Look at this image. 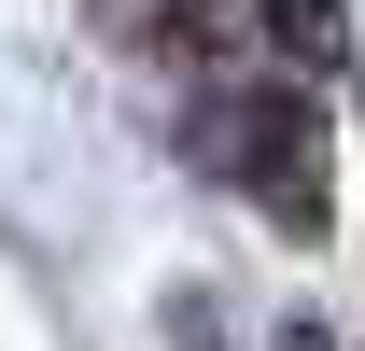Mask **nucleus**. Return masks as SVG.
<instances>
[{"mask_svg": "<svg viewBox=\"0 0 365 351\" xmlns=\"http://www.w3.org/2000/svg\"><path fill=\"white\" fill-rule=\"evenodd\" d=\"M211 169H239L281 225H323V113H309L295 85L225 98V113H211Z\"/></svg>", "mask_w": 365, "mask_h": 351, "instance_id": "obj_1", "label": "nucleus"}, {"mask_svg": "<svg viewBox=\"0 0 365 351\" xmlns=\"http://www.w3.org/2000/svg\"><path fill=\"white\" fill-rule=\"evenodd\" d=\"M253 14H267V43L295 56V71H337V43H351V29H337V0H253Z\"/></svg>", "mask_w": 365, "mask_h": 351, "instance_id": "obj_2", "label": "nucleus"}]
</instances>
